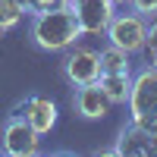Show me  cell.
Instances as JSON below:
<instances>
[{
	"mask_svg": "<svg viewBox=\"0 0 157 157\" xmlns=\"http://www.w3.org/2000/svg\"><path fill=\"white\" fill-rule=\"evenodd\" d=\"M78 35H85V32L75 19L72 6H57V10H47V13H35L32 25H29L32 44L38 50H50V54L69 50L78 41Z\"/></svg>",
	"mask_w": 157,
	"mask_h": 157,
	"instance_id": "1",
	"label": "cell"
},
{
	"mask_svg": "<svg viewBox=\"0 0 157 157\" xmlns=\"http://www.w3.org/2000/svg\"><path fill=\"white\" fill-rule=\"evenodd\" d=\"M98 85L110 98V104H126L129 88H132V72H101Z\"/></svg>",
	"mask_w": 157,
	"mask_h": 157,
	"instance_id": "10",
	"label": "cell"
},
{
	"mask_svg": "<svg viewBox=\"0 0 157 157\" xmlns=\"http://www.w3.org/2000/svg\"><path fill=\"white\" fill-rule=\"evenodd\" d=\"M110 154H116V157H157V132L129 123L120 132L116 145L110 148Z\"/></svg>",
	"mask_w": 157,
	"mask_h": 157,
	"instance_id": "7",
	"label": "cell"
},
{
	"mask_svg": "<svg viewBox=\"0 0 157 157\" xmlns=\"http://www.w3.org/2000/svg\"><path fill=\"white\" fill-rule=\"evenodd\" d=\"M110 3H113V6H126L129 0H110Z\"/></svg>",
	"mask_w": 157,
	"mask_h": 157,
	"instance_id": "16",
	"label": "cell"
},
{
	"mask_svg": "<svg viewBox=\"0 0 157 157\" xmlns=\"http://www.w3.org/2000/svg\"><path fill=\"white\" fill-rule=\"evenodd\" d=\"M63 75L69 85H91L101 78V54L91 47H69V54L63 57Z\"/></svg>",
	"mask_w": 157,
	"mask_h": 157,
	"instance_id": "5",
	"label": "cell"
},
{
	"mask_svg": "<svg viewBox=\"0 0 157 157\" xmlns=\"http://www.w3.org/2000/svg\"><path fill=\"white\" fill-rule=\"evenodd\" d=\"M72 10H75V19L82 25V32L88 35H104L107 25L113 19V3L110 0H72Z\"/></svg>",
	"mask_w": 157,
	"mask_h": 157,
	"instance_id": "8",
	"label": "cell"
},
{
	"mask_svg": "<svg viewBox=\"0 0 157 157\" xmlns=\"http://www.w3.org/2000/svg\"><path fill=\"white\" fill-rule=\"evenodd\" d=\"M25 16V0H0V32L16 29Z\"/></svg>",
	"mask_w": 157,
	"mask_h": 157,
	"instance_id": "12",
	"label": "cell"
},
{
	"mask_svg": "<svg viewBox=\"0 0 157 157\" xmlns=\"http://www.w3.org/2000/svg\"><path fill=\"white\" fill-rule=\"evenodd\" d=\"M129 6L135 13H141V16H154L157 13V0H129Z\"/></svg>",
	"mask_w": 157,
	"mask_h": 157,
	"instance_id": "15",
	"label": "cell"
},
{
	"mask_svg": "<svg viewBox=\"0 0 157 157\" xmlns=\"http://www.w3.org/2000/svg\"><path fill=\"white\" fill-rule=\"evenodd\" d=\"M38 145H41V135L22 120V116H6L3 132H0V151L10 157H32L38 154Z\"/></svg>",
	"mask_w": 157,
	"mask_h": 157,
	"instance_id": "4",
	"label": "cell"
},
{
	"mask_svg": "<svg viewBox=\"0 0 157 157\" xmlns=\"http://www.w3.org/2000/svg\"><path fill=\"white\" fill-rule=\"evenodd\" d=\"M107 41L113 47L126 50V54H135V50H145V38H148V16L141 13H113V19L107 25Z\"/></svg>",
	"mask_w": 157,
	"mask_h": 157,
	"instance_id": "3",
	"label": "cell"
},
{
	"mask_svg": "<svg viewBox=\"0 0 157 157\" xmlns=\"http://www.w3.org/2000/svg\"><path fill=\"white\" fill-rule=\"evenodd\" d=\"M72 107H75V113L82 116V120H104L113 104H110V98L104 94V88L98 82H91V85H78L75 88Z\"/></svg>",
	"mask_w": 157,
	"mask_h": 157,
	"instance_id": "9",
	"label": "cell"
},
{
	"mask_svg": "<svg viewBox=\"0 0 157 157\" xmlns=\"http://www.w3.org/2000/svg\"><path fill=\"white\" fill-rule=\"evenodd\" d=\"M13 116H22L38 135H47L57 126V104L50 98H41V94H29L25 101H19L13 107Z\"/></svg>",
	"mask_w": 157,
	"mask_h": 157,
	"instance_id": "6",
	"label": "cell"
},
{
	"mask_svg": "<svg viewBox=\"0 0 157 157\" xmlns=\"http://www.w3.org/2000/svg\"><path fill=\"white\" fill-rule=\"evenodd\" d=\"M101 72H132V63H129V54L120 47H107L101 50Z\"/></svg>",
	"mask_w": 157,
	"mask_h": 157,
	"instance_id": "11",
	"label": "cell"
},
{
	"mask_svg": "<svg viewBox=\"0 0 157 157\" xmlns=\"http://www.w3.org/2000/svg\"><path fill=\"white\" fill-rule=\"evenodd\" d=\"M145 50H148V60H151V66H157V13H154V19L148 22V38H145Z\"/></svg>",
	"mask_w": 157,
	"mask_h": 157,
	"instance_id": "14",
	"label": "cell"
},
{
	"mask_svg": "<svg viewBox=\"0 0 157 157\" xmlns=\"http://www.w3.org/2000/svg\"><path fill=\"white\" fill-rule=\"evenodd\" d=\"M126 104H129V123L157 132V66H145L141 72H135Z\"/></svg>",
	"mask_w": 157,
	"mask_h": 157,
	"instance_id": "2",
	"label": "cell"
},
{
	"mask_svg": "<svg viewBox=\"0 0 157 157\" xmlns=\"http://www.w3.org/2000/svg\"><path fill=\"white\" fill-rule=\"evenodd\" d=\"M57 6H72V0H25V13H47V10H57Z\"/></svg>",
	"mask_w": 157,
	"mask_h": 157,
	"instance_id": "13",
	"label": "cell"
}]
</instances>
